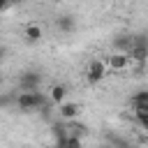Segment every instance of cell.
<instances>
[{"instance_id":"52a82bcc","label":"cell","mask_w":148,"mask_h":148,"mask_svg":"<svg viewBox=\"0 0 148 148\" xmlns=\"http://www.w3.org/2000/svg\"><path fill=\"white\" fill-rule=\"evenodd\" d=\"M79 111H81V106L76 104V102H62L60 106H58V113H60V118L62 120H76V116H79Z\"/></svg>"},{"instance_id":"ac0fdd59","label":"cell","mask_w":148,"mask_h":148,"mask_svg":"<svg viewBox=\"0 0 148 148\" xmlns=\"http://www.w3.org/2000/svg\"><path fill=\"white\" fill-rule=\"evenodd\" d=\"M139 125H141V127H143V130H146V132H148V118H146V120H141V123H139Z\"/></svg>"},{"instance_id":"2e32d148","label":"cell","mask_w":148,"mask_h":148,"mask_svg":"<svg viewBox=\"0 0 148 148\" xmlns=\"http://www.w3.org/2000/svg\"><path fill=\"white\" fill-rule=\"evenodd\" d=\"M53 148H67V146H65V139H56V143H53Z\"/></svg>"},{"instance_id":"7a4b0ae2","label":"cell","mask_w":148,"mask_h":148,"mask_svg":"<svg viewBox=\"0 0 148 148\" xmlns=\"http://www.w3.org/2000/svg\"><path fill=\"white\" fill-rule=\"evenodd\" d=\"M127 56H130L132 65H146L148 62V35L146 32H136L134 35V44H132Z\"/></svg>"},{"instance_id":"9c48e42d","label":"cell","mask_w":148,"mask_h":148,"mask_svg":"<svg viewBox=\"0 0 148 148\" xmlns=\"http://www.w3.org/2000/svg\"><path fill=\"white\" fill-rule=\"evenodd\" d=\"M23 35H25V42H28V44H37L44 32H42V28H39L37 23H28L25 30H23Z\"/></svg>"},{"instance_id":"3957f363","label":"cell","mask_w":148,"mask_h":148,"mask_svg":"<svg viewBox=\"0 0 148 148\" xmlns=\"http://www.w3.org/2000/svg\"><path fill=\"white\" fill-rule=\"evenodd\" d=\"M42 74L37 69H28L23 74H18V92H37L42 90Z\"/></svg>"},{"instance_id":"5bb4252c","label":"cell","mask_w":148,"mask_h":148,"mask_svg":"<svg viewBox=\"0 0 148 148\" xmlns=\"http://www.w3.org/2000/svg\"><path fill=\"white\" fill-rule=\"evenodd\" d=\"M65 146H67V148H83V141H81L79 136L67 134V136H65Z\"/></svg>"},{"instance_id":"30bf717a","label":"cell","mask_w":148,"mask_h":148,"mask_svg":"<svg viewBox=\"0 0 148 148\" xmlns=\"http://www.w3.org/2000/svg\"><path fill=\"white\" fill-rule=\"evenodd\" d=\"M65 95H67V86H62V83H58V86H53L51 88V92H49V99L53 102V104H62V99H65Z\"/></svg>"},{"instance_id":"e0dca14e","label":"cell","mask_w":148,"mask_h":148,"mask_svg":"<svg viewBox=\"0 0 148 148\" xmlns=\"http://www.w3.org/2000/svg\"><path fill=\"white\" fill-rule=\"evenodd\" d=\"M7 7H9V2H5V0H0V12H5Z\"/></svg>"},{"instance_id":"4fadbf2b","label":"cell","mask_w":148,"mask_h":148,"mask_svg":"<svg viewBox=\"0 0 148 148\" xmlns=\"http://www.w3.org/2000/svg\"><path fill=\"white\" fill-rule=\"evenodd\" d=\"M132 109H134V118H136V123H141V120L148 118V104H139V106H132Z\"/></svg>"},{"instance_id":"ffe728a7","label":"cell","mask_w":148,"mask_h":148,"mask_svg":"<svg viewBox=\"0 0 148 148\" xmlns=\"http://www.w3.org/2000/svg\"><path fill=\"white\" fill-rule=\"evenodd\" d=\"M127 148H130V146H127Z\"/></svg>"},{"instance_id":"5b68a950","label":"cell","mask_w":148,"mask_h":148,"mask_svg":"<svg viewBox=\"0 0 148 148\" xmlns=\"http://www.w3.org/2000/svg\"><path fill=\"white\" fill-rule=\"evenodd\" d=\"M130 67H132V60L125 53H111L106 58V69H111V72H125Z\"/></svg>"},{"instance_id":"7c38bea8","label":"cell","mask_w":148,"mask_h":148,"mask_svg":"<svg viewBox=\"0 0 148 148\" xmlns=\"http://www.w3.org/2000/svg\"><path fill=\"white\" fill-rule=\"evenodd\" d=\"M132 106H139V104H148V88H143V90H136L134 95H132Z\"/></svg>"},{"instance_id":"d6986e66","label":"cell","mask_w":148,"mask_h":148,"mask_svg":"<svg viewBox=\"0 0 148 148\" xmlns=\"http://www.w3.org/2000/svg\"><path fill=\"white\" fill-rule=\"evenodd\" d=\"M2 79H5V76H2V72H0V86H2Z\"/></svg>"},{"instance_id":"ba28073f","label":"cell","mask_w":148,"mask_h":148,"mask_svg":"<svg viewBox=\"0 0 148 148\" xmlns=\"http://www.w3.org/2000/svg\"><path fill=\"white\" fill-rule=\"evenodd\" d=\"M56 28L60 30V32H74L76 30V16L74 14H62V16H58L56 18Z\"/></svg>"},{"instance_id":"6da1fadb","label":"cell","mask_w":148,"mask_h":148,"mask_svg":"<svg viewBox=\"0 0 148 148\" xmlns=\"http://www.w3.org/2000/svg\"><path fill=\"white\" fill-rule=\"evenodd\" d=\"M49 95L37 90V92H18L16 95V109L21 113H39L46 104H49Z\"/></svg>"},{"instance_id":"8992f818","label":"cell","mask_w":148,"mask_h":148,"mask_svg":"<svg viewBox=\"0 0 148 148\" xmlns=\"http://www.w3.org/2000/svg\"><path fill=\"white\" fill-rule=\"evenodd\" d=\"M106 62L104 60H92L90 65H88V72H86V79H88V83H99L104 76H106Z\"/></svg>"},{"instance_id":"8fae6325","label":"cell","mask_w":148,"mask_h":148,"mask_svg":"<svg viewBox=\"0 0 148 148\" xmlns=\"http://www.w3.org/2000/svg\"><path fill=\"white\" fill-rule=\"evenodd\" d=\"M16 95H18V90L0 92V109H16Z\"/></svg>"},{"instance_id":"277c9868","label":"cell","mask_w":148,"mask_h":148,"mask_svg":"<svg viewBox=\"0 0 148 148\" xmlns=\"http://www.w3.org/2000/svg\"><path fill=\"white\" fill-rule=\"evenodd\" d=\"M132 44H134V35L132 32H120V35H116L113 39H111V46H113V53H130V49H132Z\"/></svg>"},{"instance_id":"9a60e30c","label":"cell","mask_w":148,"mask_h":148,"mask_svg":"<svg viewBox=\"0 0 148 148\" xmlns=\"http://www.w3.org/2000/svg\"><path fill=\"white\" fill-rule=\"evenodd\" d=\"M7 56H9V49H7L5 44H0V62H2V60H5Z\"/></svg>"}]
</instances>
